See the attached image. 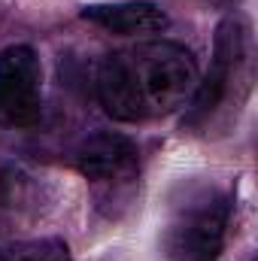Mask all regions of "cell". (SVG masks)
<instances>
[{
	"instance_id": "cell-8",
	"label": "cell",
	"mask_w": 258,
	"mask_h": 261,
	"mask_svg": "<svg viewBox=\"0 0 258 261\" xmlns=\"http://www.w3.org/2000/svg\"><path fill=\"white\" fill-rule=\"evenodd\" d=\"M28 200H31V179L18 167L0 161V219L15 216L18 210L28 206Z\"/></svg>"
},
{
	"instance_id": "cell-6",
	"label": "cell",
	"mask_w": 258,
	"mask_h": 261,
	"mask_svg": "<svg viewBox=\"0 0 258 261\" xmlns=\"http://www.w3.org/2000/svg\"><path fill=\"white\" fill-rule=\"evenodd\" d=\"M82 18L119 34V37H146V34H161L170 18L161 6L146 3V0H131V3H94L82 9Z\"/></svg>"
},
{
	"instance_id": "cell-5",
	"label": "cell",
	"mask_w": 258,
	"mask_h": 261,
	"mask_svg": "<svg viewBox=\"0 0 258 261\" xmlns=\"http://www.w3.org/2000/svg\"><path fill=\"white\" fill-rule=\"evenodd\" d=\"M43 119V64L31 46L0 52V128L28 130Z\"/></svg>"
},
{
	"instance_id": "cell-7",
	"label": "cell",
	"mask_w": 258,
	"mask_h": 261,
	"mask_svg": "<svg viewBox=\"0 0 258 261\" xmlns=\"http://www.w3.org/2000/svg\"><path fill=\"white\" fill-rule=\"evenodd\" d=\"M0 261H70V246L61 237L18 240L0 249Z\"/></svg>"
},
{
	"instance_id": "cell-2",
	"label": "cell",
	"mask_w": 258,
	"mask_h": 261,
	"mask_svg": "<svg viewBox=\"0 0 258 261\" xmlns=\"http://www.w3.org/2000/svg\"><path fill=\"white\" fill-rule=\"evenodd\" d=\"M249 91H252V31L249 21L234 12L216 31L210 70L203 79H197L186 122L210 134V128L225 125L231 116L237 119Z\"/></svg>"
},
{
	"instance_id": "cell-4",
	"label": "cell",
	"mask_w": 258,
	"mask_h": 261,
	"mask_svg": "<svg viewBox=\"0 0 258 261\" xmlns=\"http://www.w3.org/2000/svg\"><path fill=\"white\" fill-rule=\"evenodd\" d=\"M76 170L91 186L97 210L110 219H119L128 210L140 179V152L131 137L104 130L79 146Z\"/></svg>"
},
{
	"instance_id": "cell-1",
	"label": "cell",
	"mask_w": 258,
	"mask_h": 261,
	"mask_svg": "<svg viewBox=\"0 0 258 261\" xmlns=\"http://www.w3.org/2000/svg\"><path fill=\"white\" fill-rule=\"evenodd\" d=\"M194 55L170 40H143L104 58L97 100L116 122H152L189 107L197 88Z\"/></svg>"
},
{
	"instance_id": "cell-9",
	"label": "cell",
	"mask_w": 258,
	"mask_h": 261,
	"mask_svg": "<svg viewBox=\"0 0 258 261\" xmlns=\"http://www.w3.org/2000/svg\"><path fill=\"white\" fill-rule=\"evenodd\" d=\"M252 261H255V258H252Z\"/></svg>"
},
{
	"instance_id": "cell-3",
	"label": "cell",
	"mask_w": 258,
	"mask_h": 261,
	"mask_svg": "<svg viewBox=\"0 0 258 261\" xmlns=\"http://www.w3.org/2000/svg\"><path fill=\"white\" fill-rule=\"evenodd\" d=\"M231 197L216 182L192 179L170 197L161 249L170 261H216L225 246Z\"/></svg>"
}]
</instances>
